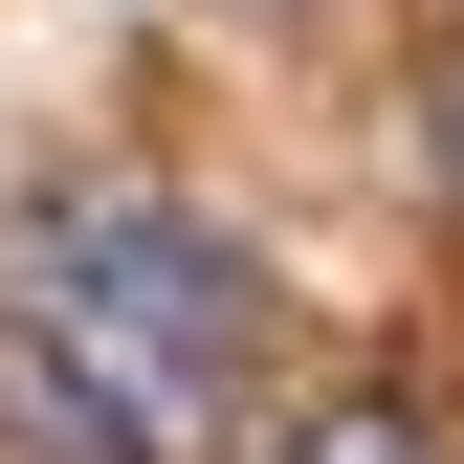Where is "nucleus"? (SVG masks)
<instances>
[{"label": "nucleus", "instance_id": "f257e3e1", "mask_svg": "<svg viewBox=\"0 0 464 464\" xmlns=\"http://www.w3.org/2000/svg\"><path fill=\"white\" fill-rule=\"evenodd\" d=\"M0 464H266V266L155 178L0 221Z\"/></svg>", "mask_w": 464, "mask_h": 464}, {"label": "nucleus", "instance_id": "f03ea898", "mask_svg": "<svg viewBox=\"0 0 464 464\" xmlns=\"http://www.w3.org/2000/svg\"><path fill=\"white\" fill-rule=\"evenodd\" d=\"M266 464H464V442L420 420V398H310V420H287Z\"/></svg>", "mask_w": 464, "mask_h": 464}, {"label": "nucleus", "instance_id": "7ed1b4c3", "mask_svg": "<svg viewBox=\"0 0 464 464\" xmlns=\"http://www.w3.org/2000/svg\"><path fill=\"white\" fill-rule=\"evenodd\" d=\"M442 199H464V67H442Z\"/></svg>", "mask_w": 464, "mask_h": 464}]
</instances>
